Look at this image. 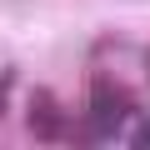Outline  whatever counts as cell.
I'll list each match as a JSON object with an SVG mask.
<instances>
[{
    "label": "cell",
    "mask_w": 150,
    "mask_h": 150,
    "mask_svg": "<svg viewBox=\"0 0 150 150\" xmlns=\"http://www.w3.org/2000/svg\"><path fill=\"white\" fill-rule=\"evenodd\" d=\"M130 95H125V85L120 80H110V75H95L90 80V120H85V130H90V145H100V140H110V135H120V125L130 120Z\"/></svg>",
    "instance_id": "1"
},
{
    "label": "cell",
    "mask_w": 150,
    "mask_h": 150,
    "mask_svg": "<svg viewBox=\"0 0 150 150\" xmlns=\"http://www.w3.org/2000/svg\"><path fill=\"white\" fill-rule=\"evenodd\" d=\"M25 120H30L35 140H45V145L65 140V110H60L55 90H30V100H25Z\"/></svg>",
    "instance_id": "2"
},
{
    "label": "cell",
    "mask_w": 150,
    "mask_h": 150,
    "mask_svg": "<svg viewBox=\"0 0 150 150\" xmlns=\"http://www.w3.org/2000/svg\"><path fill=\"white\" fill-rule=\"evenodd\" d=\"M130 150H150V115L140 120V130H135V140H130Z\"/></svg>",
    "instance_id": "3"
},
{
    "label": "cell",
    "mask_w": 150,
    "mask_h": 150,
    "mask_svg": "<svg viewBox=\"0 0 150 150\" xmlns=\"http://www.w3.org/2000/svg\"><path fill=\"white\" fill-rule=\"evenodd\" d=\"M10 85H15V70L5 65V70H0V115H5V95H10Z\"/></svg>",
    "instance_id": "4"
},
{
    "label": "cell",
    "mask_w": 150,
    "mask_h": 150,
    "mask_svg": "<svg viewBox=\"0 0 150 150\" xmlns=\"http://www.w3.org/2000/svg\"><path fill=\"white\" fill-rule=\"evenodd\" d=\"M145 80H150V50H145Z\"/></svg>",
    "instance_id": "5"
}]
</instances>
